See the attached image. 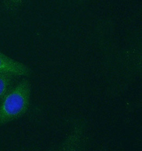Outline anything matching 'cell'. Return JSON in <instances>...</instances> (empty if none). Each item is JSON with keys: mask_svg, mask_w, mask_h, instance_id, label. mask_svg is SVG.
Wrapping results in <instances>:
<instances>
[{"mask_svg": "<svg viewBox=\"0 0 142 151\" xmlns=\"http://www.w3.org/2000/svg\"><path fill=\"white\" fill-rule=\"evenodd\" d=\"M30 96L31 86L26 79L12 87L0 102V125L23 116L29 108Z\"/></svg>", "mask_w": 142, "mask_h": 151, "instance_id": "1", "label": "cell"}, {"mask_svg": "<svg viewBox=\"0 0 142 151\" xmlns=\"http://www.w3.org/2000/svg\"><path fill=\"white\" fill-rule=\"evenodd\" d=\"M31 72V70L26 65L0 52V73L8 74L16 78L27 76Z\"/></svg>", "mask_w": 142, "mask_h": 151, "instance_id": "2", "label": "cell"}, {"mask_svg": "<svg viewBox=\"0 0 142 151\" xmlns=\"http://www.w3.org/2000/svg\"><path fill=\"white\" fill-rule=\"evenodd\" d=\"M15 78L8 74L0 73V102L12 88L13 80Z\"/></svg>", "mask_w": 142, "mask_h": 151, "instance_id": "3", "label": "cell"}]
</instances>
